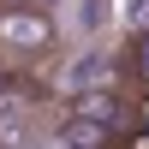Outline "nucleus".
I'll use <instances>...</instances> for the list:
<instances>
[{
  "mask_svg": "<svg viewBox=\"0 0 149 149\" xmlns=\"http://www.w3.org/2000/svg\"><path fill=\"white\" fill-rule=\"evenodd\" d=\"M60 48V18L36 6H0V60L6 66H36Z\"/></svg>",
  "mask_w": 149,
  "mask_h": 149,
  "instance_id": "1",
  "label": "nucleus"
},
{
  "mask_svg": "<svg viewBox=\"0 0 149 149\" xmlns=\"http://www.w3.org/2000/svg\"><path fill=\"white\" fill-rule=\"evenodd\" d=\"M113 78H119V90L149 95V30L125 36V48H119V60H113Z\"/></svg>",
  "mask_w": 149,
  "mask_h": 149,
  "instance_id": "2",
  "label": "nucleus"
},
{
  "mask_svg": "<svg viewBox=\"0 0 149 149\" xmlns=\"http://www.w3.org/2000/svg\"><path fill=\"white\" fill-rule=\"evenodd\" d=\"M0 6H36V12H54V0H0Z\"/></svg>",
  "mask_w": 149,
  "mask_h": 149,
  "instance_id": "3",
  "label": "nucleus"
}]
</instances>
